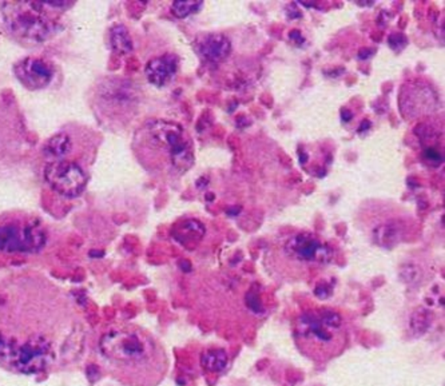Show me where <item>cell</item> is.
<instances>
[{
  "label": "cell",
  "mask_w": 445,
  "mask_h": 386,
  "mask_svg": "<svg viewBox=\"0 0 445 386\" xmlns=\"http://www.w3.org/2000/svg\"><path fill=\"white\" fill-rule=\"evenodd\" d=\"M141 138L174 173L185 174L194 165V146L178 123L153 119L144 124Z\"/></svg>",
  "instance_id": "cell-5"
},
{
  "label": "cell",
  "mask_w": 445,
  "mask_h": 386,
  "mask_svg": "<svg viewBox=\"0 0 445 386\" xmlns=\"http://www.w3.org/2000/svg\"><path fill=\"white\" fill-rule=\"evenodd\" d=\"M14 72L19 82L28 90L47 87L53 79V65L40 58H26L18 62Z\"/></svg>",
  "instance_id": "cell-11"
},
{
  "label": "cell",
  "mask_w": 445,
  "mask_h": 386,
  "mask_svg": "<svg viewBox=\"0 0 445 386\" xmlns=\"http://www.w3.org/2000/svg\"><path fill=\"white\" fill-rule=\"evenodd\" d=\"M203 7L202 0H177L171 4V12L177 18H187L192 14H196Z\"/></svg>",
  "instance_id": "cell-19"
},
{
  "label": "cell",
  "mask_w": 445,
  "mask_h": 386,
  "mask_svg": "<svg viewBox=\"0 0 445 386\" xmlns=\"http://www.w3.org/2000/svg\"><path fill=\"white\" fill-rule=\"evenodd\" d=\"M46 244V233L35 221L8 222L0 225V250L26 251L40 250Z\"/></svg>",
  "instance_id": "cell-7"
},
{
  "label": "cell",
  "mask_w": 445,
  "mask_h": 386,
  "mask_svg": "<svg viewBox=\"0 0 445 386\" xmlns=\"http://www.w3.org/2000/svg\"><path fill=\"white\" fill-rule=\"evenodd\" d=\"M83 330L70 299L47 281L0 285V367L37 374L65 367L82 351Z\"/></svg>",
  "instance_id": "cell-1"
},
{
  "label": "cell",
  "mask_w": 445,
  "mask_h": 386,
  "mask_svg": "<svg viewBox=\"0 0 445 386\" xmlns=\"http://www.w3.org/2000/svg\"><path fill=\"white\" fill-rule=\"evenodd\" d=\"M205 231L206 230L201 222L194 221V219H187V221H183L174 230V238L179 241V244H182V245L193 247L198 242H201V240L205 235Z\"/></svg>",
  "instance_id": "cell-14"
},
{
  "label": "cell",
  "mask_w": 445,
  "mask_h": 386,
  "mask_svg": "<svg viewBox=\"0 0 445 386\" xmlns=\"http://www.w3.org/2000/svg\"><path fill=\"white\" fill-rule=\"evenodd\" d=\"M72 6L66 1H8L1 6V17L12 35L39 44L60 30L55 12Z\"/></svg>",
  "instance_id": "cell-4"
},
{
  "label": "cell",
  "mask_w": 445,
  "mask_h": 386,
  "mask_svg": "<svg viewBox=\"0 0 445 386\" xmlns=\"http://www.w3.org/2000/svg\"><path fill=\"white\" fill-rule=\"evenodd\" d=\"M202 367L212 371V373H218L225 370L228 364H229V357L226 354V351L222 349H212L208 351L203 355H202Z\"/></svg>",
  "instance_id": "cell-18"
},
{
  "label": "cell",
  "mask_w": 445,
  "mask_h": 386,
  "mask_svg": "<svg viewBox=\"0 0 445 386\" xmlns=\"http://www.w3.org/2000/svg\"><path fill=\"white\" fill-rule=\"evenodd\" d=\"M400 107L405 118H420L437 110L439 96L426 83H410L401 90Z\"/></svg>",
  "instance_id": "cell-9"
},
{
  "label": "cell",
  "mask_w": 445,
  "mask_h": 386,
  "mask_svg": "<svg viewBox=\"0 0 445 386\" xmlns=\"http://www.w3.org/2000/svg\"><path fill=\"white\" fill-rule=\"evenodd\" d=\"M72 138L66 133H59V134L53 135V138H50L44 146V151L49 156L56 158V160L65 159V157H67L72 153Z\"/></svg>",
  "instance_id": "cell-16"
},
{
  "label": "cell",
  "mask_w": 445,
  "mask_h": 386,
  "mask_svg": "<svg viewBox=\"0 0 445 386\" xmlns=\"http://www.w3.org/2000/svg\"><path fill=\"white\" fill-rule=\"evenodd\" d=\"M284 254L300 265H326L333 260L332 247L312 233H299L287 240Z\"/></svg>",
  "instance_id": "cell-8"
},
{
  "label": "cell",
  "mask_w": 445,
  "mask_h": 386,
  "mask_svg": "<svg viewBox=\"0 0 445 386\" xmlns=\"http://www.w3.org/2000/svg\"><path fill=\"white\" fill-rule=\"evenodd\" d=\"M410 326L413 329V332L416 334H424L428 330V328L430 326V314L428 313L427 310L420 309L417 310L410 319Z\"/></svg>",
  "instance_id": "cell-20"
},
{
  "label": "cell",
  "mask_w": 445,
  "mask_h": 386,
  "mask_svg": "<svg viewBox=\"0 0 445 386\" xmlns=\"http://www.w3.org/2000/svg\"><path fill=\"white\" fill-rule=\"evenodd\" d=\"M297 349L306 358L325 364L341 355L348 346L349 333L344 318L332 309L309 310L293 326Z\"/></svg>",
  "instance_id": "cell-3"
},
{
  "label": "cell",
  "mask_w": 445,
  "mask_h": 386,
  "mask_svg": "<svg viewBox=\"0 0 445 386\" xmlns=\"http://www.w3.org/2000/svg\"><path fill=\"white\" fill-rule=\"evenodd\" d=\"M403 238H404L403 226L396 221L387 222L374 230L376 244L385 249H392L394 246L398 245Z\"/></svg>",
  "instance_id": "cell-15"
},
{
  "label": "cell",
  "mask_w": 445,
  "mask_h": 386,
  "mask_svg": "<svg viewBox=\"0 0 445 386\" xmlns=\"http://www.w3.org/2000/svg\"><path fill=\"white\" fill-rule=\"evenodd\" d=\"M44 178L55 193L66 198H75L85 192L87 176L74 160L58 159L47 165Z\"/></svg>",
  "instance_id": "cell-6"
},
{
  "label": "cell",
  "mask_w": 445,
  "mask_h": 386,
  "mask_svg": "<svg viewBox=\"0 0 445 386\" xmlns=\"http://www.w3.org/2000/svg\"><path fill=\"white\" fill-rule=\"evenodd\" d=\"M110 42L114 51L118 53H128L133 50V40L128 34V30L122 24H117L111 28Z\"/></svg>",
  "instance_id": "cell-17"
},
{
  "label": "cell",
  "mask_w": 445,
  "mask_h": 386,
  "mask_svg": "<svg viewBox=\"0 0 445 386\" xmlns=\"http://www.w3.org/2000/svg\"><path fill=\"white\" fill-rule=\"evenodd\" d=\"M98 348L107 371L126 386L160 385L169 369L160 341L137 325L111 328Z\"/></svg>",
  "instance_id": "cell-2"
},
{
  "label": "cell",
  "mask_w": 445,
  "mask_h": 386,
  "mask_svg": "<svg viewBox=\"0 0 445 386\" xmlns=\"http://www.w3.org/2000/svg\"><path fill=\"white\" fill-rule=\"evenodd\" d=\"M424 159L430 166H440L443 163V153L437 147H426Z\"/></svg>",
  "instance_id": "cell-21"
},
{
  "label": "cell",
  "mask_w": 445,
  "mask_h": 386,
  "mask_svg": "<svg viewBox=\"0 0 445 386\" xmlns=\"http://www.w3.org/2000/svg\"><path fill=\"white\" fill-rule=\"evenodd\" d=\"M179 59L174 53H165L153 58L146 65V78L156 87H166L177 75Z\"/></svg>",
  "instance_id": "cell-12"
},
{
  "label": "cell",
  "mask_w": 445,
  "mask_h": 386,
  "mask_svg": "<svg viewBox=\"0 0 445 386\" xmlns=\"http://www.w3.org/2000/svg\"><path fill=\"white\" fill-rule=\"evenodd\" d=\"M98 101L111 115H118L119 110L122 112L134 106L137 102V94L130 82L111 78L98 88Z\"/></svg>",
  "instance_id": "cell-10"
},
{
  "label": "cell",
  "mask_w": 445,
  "mask_h": 386,
  "mask_svg": "<svg viewBox=\"0 0 445 386\" xmlns=\"http://www.w3.org/2000/svg\"><path fill=\"white\" fill-rule=\"evenodd\" d=\"M196 51L199 55L212 63H219L225 60L232 53V42L224 34H206L198 37Z\"/></svg>",
  "instance_id": "cell-13"
}]
</instances>
